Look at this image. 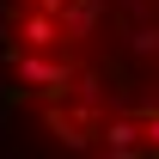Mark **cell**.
Returning <instances> with one entry per match:
<instances>
[{"label": "cell", "instance_id": "obj_1", "mask_svg": "<svg viewBox=\"0 0 159 159\" xmlns=\"http://www.w3.org/2000/svg\"><path fill=\"white\" fill-rule=\"evenodd\" d=\"M67 74H74L67 61H43V55H25V61H19V80H25V86H37V92H61Z\"/></svg>", "mask_w": 159, "mask_h": 159}, {"label": "cell", "instance_id": "obj_2", "mask_svg": "<svg viewBox=\"0 0 159 159\" xmlns=\"http://www.w3.org/2000/svg\"><path fill=\"white\" fill-rule=\"evenodd\" d=\"M19 37L31 43V49H55V43H61V19H55V12H31V19L19 25Z\"/></svg>", "mask_w": 159, "mask_h": 159}, {"label": "cell", "instance_id": "obj_3", "mask_svg": "<svg viewBox=\"0 0 159 159\" xmlns=\"http://www.w3.org/2000/svg\"><path fill=\"white\" fill-rule=\"evenodd\" d=\"M61 6H67V12H61V25H67V37H86V31H92V25H98V0H61Z\"/></svg>", "mask_w": 159, "mask_h": 159}, {"label": "cell", "instance_id": "obj_4", "mask_svg": "<svg viewBox=\"0 0 159 159\" xmlns=\"http://www.w3.org/2000/svg\"><path fill=\"white\" fill-rule=\"evenodd\" d=\"M141 135H147L141 122H110V129L98 135V147H104V153H135V147H141Z\"/></svg>", "mask_w": 159, "mask_h": 159}, {"label": "cell", "instance_id": "obj_5", "mask_svg": "<svg viewBox=\"0 0 159 159\" xmlns=\"http://www.w3.org/2000/svg\"><path fill=\"white\" fill-rule=\"evenodd\" d=\"M141 129H147V135H153V147H159V116H147V122H141Z\"/></svg>", "mask_w": 159, "mask_h": 159}, {"label": "cell", "instance_id": "obj_6", "mask_svg": "<svg viewBox=\"0 0 159 159\" xmlns=\"http://www.w3.org/2000/svg\"><path fill=\"white\" fill-rule=\"evenodd\" d=\"M49 6H61V0H49Z\"/></svg>", "mask_w": 159, "mask_h": 159}]
</instances>
